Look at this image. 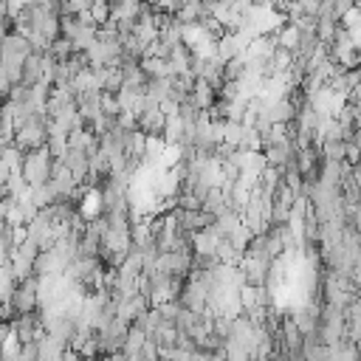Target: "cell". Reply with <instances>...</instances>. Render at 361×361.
Returning a JSON list of instances; mask_svg holds the SVG:
<instances>
[{
	"mask_svg": "<svg viewBox=\"0 0 361 361\" xmlns=\"http://www.w3.org/2000/svg\"><path fill=\"white\" fill-rule=\"evenodd\" d=\"M51 169H54V158H51L48 147L25 152V158H23V180L28 183V189L48 183L51 180Z\"/></svg>",
	"mask_w": 361,
	"mask_h": 361,
	"instance_id": "cell-1",
	"label": "cell"
},
{
	"mask_svg": "<svg viewBox=\"0 0 361 361\" xmlns=\"http://www.w3.org/2000/svg\"><path fill=\"white\" fill-rule=\"evenodd\" d=\"M37 285H39V279H37V276H28L25 282H20V285H17V290H14V296H11V305H8V310L14 313V319H17V316H25V313H37V310H39ZM14 319H11V322H14Z\"/></svg>",
	"mask_w": 361,
	"mask_h": 361,
	"instance_id": "cell-2",
	"label": "cell"
},
{
	"mask_svg": "<svg viewBox=\"0 0 361 361\" xmlns=\"http://www.w3.org/2000/svg\"><path fill=\"white\" fill-rule=\"evenodd\" d=\"M138 130H141L147 138H164L166 116L161 113V107H147V110L138 116Z\"/></svg>",
	"mask_w": 361,
	"mask_h": 361,
	"instance_id": "cell-3",
	"label": "cell"
},
{
	"mask_svg": "<svg viewBox=\"0 0 361 361\" xmlns=\"http://www.w3.org/2000/svg\"><path fill=\"white\" fill-rule=\"evenodd\" d=\"M62 164L71 169V175L76 178L79 186L87 183V178H90V155H87V152H82V149H68L65 158H62Z\"/></svg>",
	"mask_w": 361,
	"mask_h": 361,
	"instance_id": "cell-4",
	"label": "cell"
},
{
	"mask_svg": "<svg viewBox=\"0 0 361 361\" xmlns=\"http://www.w3.org/2000/svg\"><path fill=\"white\" fill-rule=\"evenodd\" d=\"M189 99H192V104H195L200 113H209V110L214 107V102H217V90H214L206 79H195Z\"/></svg>",
	"mask_w": 361,
	"mask_h": 361,
	"instance_id": "cell-5",
	"label": "cell"
},
{
	"mask_svg": "<svg viewBox=\"0 0 361 361\" xmlns=\"http://www.w3.org/2000/svg\"><path fill=\"white\" fill-rule=\"evenodd\" d=\"M274 37H276V45L279 48H285V51H290V54H296L299 51V39H302V31L288 20V23H282L276 31H274Z\"/></svg>",
	"mask_w": 361,
	"mask_h": 361,
	"instance_id": "cell-6",
	"label": "cell"
},
{
	"mask_svg": "<svg viewBox=\"0 0 361 361\" xmlns=\"http://www.w3.org/2000/svg\"><path fill=\"white\" fill-rule=\"evenodd\" d=\"M144 344H147V333L141 330V327H130V333H127V338H124V350H121V355L124 358H138L141 355V350H144Z\"/></svg>",
	"mask_w": 361,
	"mask_h": 361,
	"instance_id": "cell-7",
	"label": "cell"
},
{
	"mask_svg": "<svg viewBox=\"0 0 361 361\" xmlns=\"http://www.w3.org/2000/svg\"><path fill=\"white\" fill-rule=\"evenodd\" d=\"M124 152H127V158H144V152H147V135L141 130L127 133L124 135Z\"/></svg>",
	"mask_w": 361,
	"mask_h": 361,
	"instance_id": "cell-8",
	"label": "cell"
},
{
	"mask_svg": "<svg viewBox=\"0 0 361 361\" xmlns=\"http://www.w3.org/2000/svg\"><path fill=\"white\" fill-rule=\"evenodd\" d=\"M319 152L327 164H344V152H347V141H322Z\"/></svg>",
	"mask_w": 361,
	"mask_h": 361,
	"instance_id": "cell-9",
	"label": "cell"
},
{
	"mask_svg": "<svg viewBox=\"0 0 361 361\" xmlns=\"http://www.w3.org/2000/svg\"><path fill=\"white\" fill-rule=\"evenodd\" d=\"M17 290V279L11 274V268H0V307H8L11 305V296Z\"/></svg>",
	"mask_w": 361,
	"mask_h": 361,
	"instance_id": "cell-10",
	"label": "cell"
},
{
	"mask_svg": "<svg viewBox=\"0 0 361 361\" xmlns=\"http://www.w3.org/2000/svg\"><path fill=\"white\" fill-rule=\"evenodd\" d=\"M99 110H102V116H107V118H118V116H121L118 99H116L113 93H104V90H102V99H99Z\"/></svg>",
	"mask_w": 361,
	"mask_h": 361,
	"instance_id": "cell-11",
	"label": "cell"
},
{
	"mask_svg": "<svg viewBox=\"0 0 361 361\" xmlns=\"http://www.w3.org/2000/svg\"><path fill=\"white\" fill-rule=\"evenodd\" d=\"M90 17H93L96 25L102 28V25L113 17V6H110V3H102V0H99V3H90Z\"/></svg>",
	"mask_w": 361,
	"mask_h": 361,
	"instance_id": "cell-12",
	"label": "cell"
},
{
	"mask_svg": "<svg viewBox=\"0 0 361 361\" xmlns=\"http://www.w3.org/2000/svg\"><path fill=\"white\" fill-rule=\"evenodd\" d=\"M353 8H355V3H353V0H336V3H333V20H336V23H341Z\"/></svg>",
	"mask_w": 361,
	"mask_h": 361,
	"instance_id": "cell-13",
	"label": "cell"
},
{
	"mask_svg": "<svg viewBox=\"0 0 361 361\" xmlns=\"http://www.w3.org/2000/svg\"><path fill=\"white\" fill-rule=\"evenodd\" d=\"M62 361H82V355H79V353H73V350H65Z\"/></svg>",
	"mask_w": 361,
	"mask_h": 361,
	"instance_id": "cell-14",
	"label": "cell"
},
{
	"mask_svg": "<svg viewBox=\"0 0 361 361\" xmlns=\"http://www.w3.org/2000/svg\"><path fill=\"white\" fill-rule=\"evenodd\" d=\"M350 144H355V147L361 149V127H355V133H353V138H350Z\"/></svg>",
	"mask_w": 361,
	"mask_h": 361,
	"instance_id": "cell-15",
	"label": "cell"
},
{
	"mask_svg": "<svg viewBox=\"0 0 361 361\" xmlns=\"http://www.w3.org/2000/svg\"><path fill=\"white\" fill-rule=\"evenodd\" d=\"M99 361H127V358H124L121 353H116V355H102Z\"/></svg>",
	"mask_w": 361,
	"mask_h": 361,
	"instance_id": "cell-16",
	"label": "cell"
},
{
	"mask_svg": "<svg viewBox=\"0 0 361 361\" xmlns=\"http://www.w3.org/2000/svg\"><path fill=\"white\" fill-rule=\"evenodd\" d=\"M209 361H228V358H226V350H220V353H212V358H209Z\"/></svg>",
	"mask_w": 361,
	"mask_h": 361,
	"instance_id": "cell-17",
	"label": "cell"
},
{
	"mask_svg": "<svg viewBox=\"0 0 361 361\" xmlns=\"http://www.w3.org/2000/svg\"><path fill=\"white\" fill-rule=\"evenodd\" d=\"M355 231L361 234V206H358V212H355Z\"/></svg>",
	"mask_w": 361,
	"mask_h": 361,
	"instance_id": "cell-18",
	"label": "cell"
},
{
	"mask_svg": "<svg viewBox=\"0 0 361 361\" xmlns=\"http://www.w3.org/2000/svg\"><path fill=\"white\" fill-rule=\"evenodd\" d=\"M0 107H3V99H0Z\"/></svg>",
	"mask_w": 361,
	"mask_h": 361,
	"instance_id": "cell-19",
	"label": "cell"
}]
</instances>
